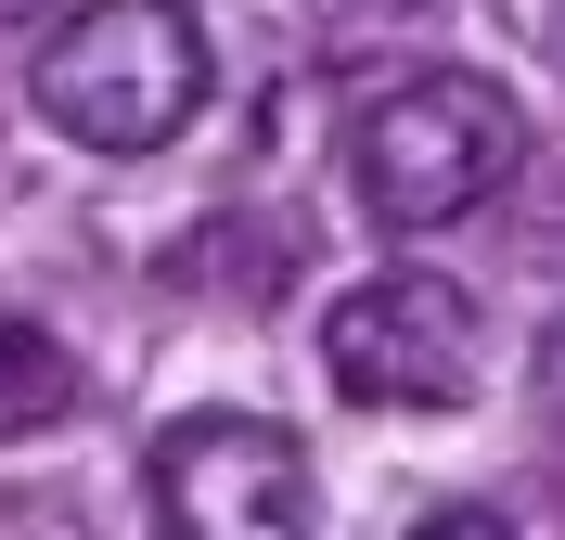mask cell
Here are the masks:
<instances>
[{
    "mask_svg": "<svg viewBox=\"0 0 565 540\" xmlns=\"http://www.w3.org/2000/svg\"><path fill=\"white\" fill-rule=\"evenodd\" d=\"M206 27L180 0H77L65 27L39 39L26 104L65 129L77 155H154L206 116Z\"/></svg>",
    "mask_w": 565,
    "mask_h": 540,
    "instance_id": "1",
    "label": "cell"
},
{
    "mask_svg": "<svg viewBox=\"0 0 565 540\" xmlns=\"http://www.w3.org/2000/svg\"><path fill=\"white\" fill-rule=\"evenodd\" d=\"M527 168V104L476 65H437V77H398L373 91L348 129V180L386 232H437V219L489 207L501 180Z\"/></svg>",
    "mask_w": 565,
    "mask_h": 540,
    "instance_id": "2",
    "label": "cell"
},
{
    "mask_svg": "<svg viewBox=\"0 0 565 540\" xmlns=\"http://www.w3.org/2000/svg\"><path fill=\"white\" fill-rule=\"evenodd\" d=\"M321 373H334V399H360V412H450V399L476 387V309H462V284H437V271H373L360 296H334Z\"/></svg>",
    "mask_w": 565,
    "mask_h": 540,
    "instance_id": "3",
    "label": "cell"
},
{
    "mask_svg": "<svg viewBox=\"0 0 565 540\" xmlns=\"http://www.w3.org/2000/svg\"><path fill=\"white\" fill-rule=\"evenodd\" d=\"M141 489H154V515L193 528V540H296L321 515L309 451L282 425H257V412H180V425L141 451Z\"/></svg>",
    "mask_w": 565,
    "mask_h": 540,
    "instance_id": "4",
    "label": "cell"
},
{
    "mask_svg": "<svg viewBox=\"0 0 565 540\" xmlns=\"http://www.w3.org/2000/svg\"><path fill=\"white\" fill-rule=\"evenodd\" d=\"M65 412H77V360L52 348L39 322H13V309H0V451H13V437H39V425H65Z\"/></svg>",
    "mask_w": 565,
    "mask_h": 540,
    "instance_id": "5",
    "label": "cell"
},
{
    "mask_svg": "<svg viewBox=\"0 0 565 540\" xmlns=\"http://www.w3.org/2000/svg\"><path fill=\"white\" fill-rule=\"evenodd\" d=\"M553 52H565V0H553Z\"/></svg>",
    "mask_w": 565,
    "mask_h": 540,
    "instance_id": "6",
    "label": "cell"
},
{
    "mask_svg": "<svg viewBox=\"0 0 565 540\" xmlns=\"http://www.w3.org/2000/svg\"><path fill=\"white\" fill-rule=\"evenodd\" d=\"M0 13H39V0H0Z\"/></svg>",
    "mask_w": 565,
    "mask_h": 540,
    "instance_id": "7",
    "label": "cell"
}]
</instances>
